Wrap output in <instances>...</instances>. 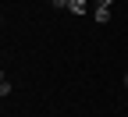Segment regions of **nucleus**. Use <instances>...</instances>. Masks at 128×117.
<instances>
[{
	"label": "nucleus",
	"mask_w": 128,
	"mask_h": 117,
	"mask_svg": "<svg viewBox=\"0 0 128 117\" xmlns=\"http://www.w3.org/2000/svg\"><path fill=\"white\" fill-rule=\"evenodd\" d=\"M92 18L100 21V25H107V21H110V7H96V11H92Z\"/></svg>",
	"instance_id": "nucleus-1"
},
{
	"label": "nucleus",
	"mask_w": 128,
	"mask_h": 117,
	"mask_svg": "<svg viewBox=\"0 0 128 117\" xmlns=\"http://www.w3.org/2000/svg\"><path fill=\"white\" fill-rule=\"evenodd\" d=\"M71 14H86L89 11V4H86V0H71V7H68Z\"/></svg>",
	"instance_id": "nucleus-2"
},
{
	"label": "nucleus",
	"mask_w": 128,
	"mask_h": 117,
	"mask_svg": "<svg viewBox=\"0 0 128 117\" xmlns=\"http://www.w3.org/2000/svg\"><path fill=\"white\" fill-rule=\"evenodd\" d=\"M0 96H11V82L7 78H0Z\"/></svg>",
	"instance_id": "nucleus-3"
},
{
	"label": "nucleus",
	"mask_w": 128,
	"mask_h": 117,
	"mask_svg": "<svg viewBox=\"0 0 128 117\" xmlns=\"http://www.w3.org/2000/svg\"><path fill=\"white\" fill-rule=\"evenodd\" d=\"M50 7H71V0H50Z\"/></svg>",
	"instance_id": "nucleus-4"
},
{
	"label": "nucleus",
	"mask_w": 128,
	"mask_h": 117,
	"mask_svg": "<svg viewBox=\"0 0 128 117\" xmlns=\"http://www.w3.org/2000/svg\"><path fill=\"white\" fill-rule=\"evenodd\" d=\"M110 4H114V0H96V7H110Z\"/></svg>",
	"instance_id": "nucleus-5"
},
{
	"label": "nucleus",
	"mask_w": 128,
	"mask_h": 117,
	"mask_svg": "<svg viewBox=\"0 0 128 117\" xmlns=\"http://www.w3.org/2000/svg\"><path fill=\"white\" fill-rule=\"evenodd\" d=\"M124 85H128V75H124Z\"/></svg>",
	"instance_id": "nucleus-6"
},
{
	"label": "nucleus",
	"mask_w": 128,
	"mask_h": 117,
	"mask_svg": "<svg viewBox=\"0 0 128 117\" xmlns=\"http://www.w3.org/2000/svg\"><path fill=\"white\" fill-rule=\"evenodd\" d=\"M0 78H4V71H0Z\"/></svg>",
	"instance_id": "nucleus-7"
}]
</instances>
